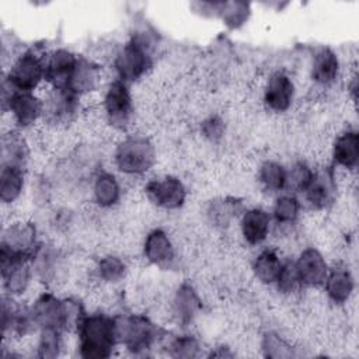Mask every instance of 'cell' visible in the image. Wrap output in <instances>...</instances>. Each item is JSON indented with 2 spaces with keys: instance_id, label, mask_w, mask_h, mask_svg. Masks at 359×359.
I'll return each mask as SVG.
<instances>
[{
  "instance_id": "obj_1",
  "label": "cell",
  "mask_w": 359,
  "mask_h": 359,
  "mask_svg": "<svg viewBox=\"0 0 359 359\" xmlns=\"http://www.w3.org/2000/svg\"><path fill=\"white\" fill-rule=\"evenodd\" d=\"M77 355L83 359H108L119 348L115 316L94 311L86 313L77 324Z\"/></svg>"
},
{
  "instance_id": "obj_2",
  "label": "cell",
  "mask_w": 359,
  "mask_h": 359,
  "mask_svg": "<svg viewBox=\"0 0 359 359\" xmlns=\"http://www.w3.org/2000/svg\"><path fill=\"white\" fill-rule=\"evenodd\" d=\"M29 311L36 327L59 328L65 332L74 331L87 313L76 297H62L52 290L41 292L29 304Z\"/></svg>"
},
{
  "instance_id": "obj_3",
  "label": "cell",
  "mask_w": 359,
  "mask_h": 359,
  "mask_svg": "<svg viewBox=\"0 0 359 359\" xmlns=\"http://www.w3.org/2000/svg\"><path fill=\"white\" fill-rule=\"evenodd\" d=\"M154 65V41L143 31L133 32L116 50L112 69L115 79L133 84L143 79Z\"/></svg>"
},
{
  "instance_id": "obj_4",
  "label": "cell",
  "mask_w": 359,
  "mask_h": 359,
  "mask_svg": "<svg viewBox=\"0 0 359 359\" xmlns=\"http://www.w3.org/2000/svg\"><path fill=\"white\" fill-rule=\"evenodd\" d=\"M116 335L119 346L135 356L149 355L163 341L161 328L146 314H116Z\"/></svg>"
},
{
  "instance_id": "obj_5",
  "label": "cell",
  "mask_w": 359,
  "mask_h": 359,
  "mask_svg": "<svg viewBox=\"0 0 359 359\" xmlns=\"http://www.w3.org/2000/svg\"><path fill=\"white\" fill-rule=\"evenodd\" d=\"M112 163L116 171L122 175H146L157 163L156 144L146 135H126L115 144Z\"/></svg>"
},
{
  "instance_id": "obj_6",
  "label": "cell",
  "mask_w": 359,
  "mask_h": 359,
  "mask_svg": "<svg viewBox=\"0 0 359 359\" xmlns=\"http://www.w3.org/2000/svg\"><path fill=\"white\" fill-rule=\"evenodd\" d=\"M46 52L41 45H31L21 50L6 72L3 81L15 91L38 93L45 86V56Z\"/></svg>"
},
{
  "instance_id": "obj_7",
  "label": "cell",
  "mask_w": 359,
  "mask_h": 359,
  "mask_svg": "<svg viewBox=\"0 0 359 359\" xmlns=\"http://www.w3.org/2000/svg\"><path fill=\"white\" fill-rule=\"evenodd\" d=\"M101 112L109 128L125 132L135 119V102L130 86L119 79L111 80L102 90Z\"/></svg>"
},
{
  "instance_id": "obj_8",
  "label": "cell",
  "mask_w": 359,
  "mask_h": 359,
  "mask_svg": "<svg viewBox=\"0 0 359 359\" xmlns=\"http://www.w3.org/2000/svg\"><path fill=\"white\" fill-rule=\"evenodd\" d=\"M3 111L10 115L14 128L28 130L43 118V98L38 93L15 91L3 81L1 90Z\"/></svg>"
},
{
  "instance_id": "obj_9",
  "label": "cell",
  "mask_w": 359,
  "mask_h": 359,
  "mask_svg": "<svg viewBox=\"0 0 359 359\" xmlns=\"http://www.w3.org/2000/svg\"><path fill=\"white\" fill-rule=\"evenodd\" d=\"M42 243L38 240V229L31 220H13L1 233L0 252L14 258L32 259Z\"/></svg>"
},
{
  "instance_id": "obj_10",
  "label": "cell",
  "mask_w": 359,
  "mask_h": 359,
  "mask_svg": "<svg viewBox=\"0 0 359 359\" xmlns=\"http://www.w3.org/2000/svg\"><path fill=\"white\" fill-rule=\"evenodd\" d=\"M146 199L157 209L178 210L188 198V189L182 180L172 174L150 178L143 188Z\"/></svg>"
},
{
  "instance_id": "obj_11",
  "label": "cell",
  "mask_w": 359,
  "mask_h": 359,
  "mask_svg": "<svg viewBox=\"0 0 359 359\" xmlns=\"http://www.w3.org/2000/svg\"><path fill=\"white\" fill-rule=\"evenodd\" d=\"M43 98L42 122L53 128H65L73 123L81 111L83 98L66 88H48Z\"/></svg>"
},
{
  "instance_id": "obj_12",
  "label": "cell",
  "mask_w": 359,
  "mask_h": 359,
  "mask_svg": "<svg viewBox=\"0 0 359 359\" xmlns=\"http://www.w3.org/2000/svg\"><path fill=\"white\" fill-rule=\"evenodd\" d=\"M3 294L20 299L24 296L35 278L31 259L14 258L0 252Z\"/></svg>"
},
{
  "instance_id": "obj_13",
  "label": "cell",
  "mask_w": 359,
  "mask_h": 359,
  "mask_svg": "<svg viewBox=\"0 0 359 359\" xmlns=\"http://www.w3.org/2000/svg\"><path fill=\"white\" fill-rule=\"evenodd\" d=\"M303 202L311 210L328 209L337 198V181L334 167H318L314 168L313 178L309 185L300 194Z\"/></svg>"
},
{
  "instance_id": "obj_14",
  "label": "cell",
  "mask_w": 359,
  "mask_h": 359,
  "mask_svg": "<svg viewBox=\"0 0 359 359\" xmlns=\"http://www.w3.org/2000/svg\"><path fill=\"white\" fill-rule=\"evenodd\" d=\"M294 100V80L283 70L271 73L262 88V102L265 108L275 114H285L292 108Z\"/></svg>"
},
{
  "instance_id": "obj_15",
  "label": "cell",
  "mask_w": 359,
  "mask_h": 359,
  "mask_svg": "<svg viewBox=\"0 0 359 359\" xmlns=\"http://www.w3.org/2000/svg\"><path fill=\"white\" fill-rule=\"evenodd\" d=\"M293 266L302 289L323 287L330 271L324 254L316 247L303 248L293 259Z\"/></svg>"
},
{
  "instance_id": "obj_16",
  "label": "cell",
  "mask_w": 359,
  "mask_h": 359,
  "mask_svg": "<svg viewBox=\"0 0 359 359\" xmlns=\"http://www.w3.org/2000/svg\"><path fill=\"white\" fill-rule=\"evenodd\" d=\"M79 53L69 48H55L45 56V86L48 88H67Z\"/></svg>"
},
{
  "instance_id": "obj_17",
  "label": "cell",
  "mask_w": 359,
  "mask_h": 359,
  "mask_svg": "<svg viewBox=\"0 0 359 359\" xmlns=\"http://www.w3.org/2000/svg\"><path fill=\"white\" fill-rule=\"evenodd\" d=\"M143 258L154 266L168 268L175 262L177 250L171 236L161 227H154L143 238Z\"/></svg>"
},
{
  "instance_id": "obj_18",
  "label": "cell",
  "mask_w": 359,
  "mask_h": 359,
  "mask_svg": "<svg viewBox=\"0 0 359 359\" xmlns=\"http://www.w3.org/2000/svg\"><path fill=\"white\" fill-rule=\"evenodd\" d=\"M102 86V67L90 56L79 55L66 90L80 98H86L98 91Z\"/></svg>"
},
{
  "instance_id": "obj_19",
  "label": "cell",
  "mask_w": 359,
  "mask_h": 359,
  "mask_svg": "<svg viewBox=\"0 0 359 359\" xmlns=\"http://www.w3.org/2000/svg\"><path fill=\"white\" fill-rule=\"evenodd\" d=\"M272 224L271 213L259 206H252L243 210L238 220L241 238L251 247L262 245L268 240Z\"/></svg>"
},
{
  "instance_id": "obj_20",
  "label": "cell",
  "mask_w": 359,
  "mask_h": 359,
  "mask_svg": "<svg viewBox=\"0 0 359 359\" xmlns=\"http://www.w3.org/2000/svg\"><path fill=\"white\" fill-rule=\"evenodd\" d=\"M356 282L352 269L345 264L330 265L328 275L324 280L323 289L327 299L335 306L346 304L355 293Z\"/></svg>"
},
{
  "instance_id": "obj_21",
  "label": "cell",
  "mask_w": 359,
  "mask_h": 359,
  "mask_svg": "<svg viewBox=\"0 0 359 359\" xmlns=\"http://www.w3.org/2000/svg\"><path fill=\"white\" fill-rule=\"evenodd\" d=\"M202 310V299L189 282H182L171 299V316L181 327L191 325Z\"/></svg>"
},
{
  "instance_id": "obj_22",
  "label": "cell",
  "mask_w": 359,
  "mask_h": 359,
  "mask_svg": "<svg viewBox=\"0 0 359 359\" xmlns=\"http://www.w3.org/2000/svg\"><path fill=\"white\" fill-rule=\"evenodd\" d=\"M341 76V59L330 46L314 50L310 62V79L318 87H330Z\"/></svg>"
},
{
  "instance_id": "obj_23",
  "label": "cell",
  "mask_w": 359,
  "mask_h": 359,
  "mask_svg": "<svg viewBox=\"0 0 359 359\" xmlns=\"http://www.w3.org/2000/svg\"><path fill=\"white\" fill-rule=\"evenodd\" d=\"M332 167L355 171L359 164V135L356 129L342 130L331 146Z\"/></svg>"
},
{
  "instance_id": "obj_24",
  "label": "cell",
  "mask_w": 359,
  "mask_h": 359,
  "mask_svg": "<svg viewBox=\"0 0 359 359\" xmlns=\"http://www.w3.org/2000/svg\"><path fill=\"white\" fill-rule=\"evenodd\" d=\"M91 199L101 209H111L122 199V185L115 172L101 170L93 177Z\"/></svg>"
},
{
  "instance_id": "obj_25",
  "label": "cell",
  "mask_w": 359,
  "mask_h": 359,
  "mask_svg": "<svg viewBox=\"0 0 359 359\" xmlns=\"http://www.w3.org/2000/svg\"><path fill=\"white\" fill-rule=\"evenodd\" d=\"M27 185V167L1 163L0 168V201L3 205H13L21 196Z\"/></svg>"
},
{
  "instance_id": "obj_26",
  "label": "cell",
  "mask_w": 359,
  "mask_h": 359,
  "mask_svg": "<svg viewBox=\"0 0 359 359\" xmlns=\"http://www.w3.org/2000/svg\"><path fill=\"white\" fill-rule=\"evenodd\" d=\"M285 261L275 248H262L252 259L251 271L254 278L266 286H273L278 280Z\"/></svg>"
},
{
  "instance_id": "obj_27",
  "label": "cell",
  "mask_w": 359,
  "mask_h": 359,
  "mask_svg": "<svg viewBox=\"0 0 359 359\" xmlns=\"http://www.w3.org/2000/svg\"><path fill=\"white\" fill-rule=\"evenodd\" d=\"M35 276H38L41 280H56L62 276L65 271L63 265V257L59 250L53 247H48L45 244H41L38 251L35 252L34 258L31 259Z\"/></svg>"
},
{
  "instance_id": "obj_28",
  "label": "cell",
  "mask_w": 359,
  "mask_h": 359,
  "mask_svg": "<svg viewBox=\"0 0 359 359\" xmlns=\"http://www.w3.org/2000/svg\"><path fill=\"white\" fill-rule=\"evenodd\" d=\"M302 199L293 194V192H282L278 194L272 209H271V217H272V223L275 226H282V227H287V226H293L297 223L300 213H302Z\"/></svg>"
},
{
  "instance_id": "obj_29",
  "label": "cell",
  "mask_w": 359,
  "mask_h": 359,
  "mask_svg": "<svg viewBox=\"0 0 359 359\" xmlns=\"http://www.w3.org/2000/svg\"><path fill=\"white\" fill-rule=\"evenodd\" d=\"M128 264L118 254H105L95 261L93 268L94 278L102 285L114 286L121 283L128 275Z\"/></svg>"
},
{
  "instance_id": "obj_30",
  "label": "cell",
  "mask_w": 359,
  "mask_h": 359,
  "mask_svg": "<svg viewBox=\"0 0 359 359\" xmlns=\"http://www.w3.org/2000/svg\"><path fill=\"white\" fill-rule=\"evenodd\" d=\"M29 160V144L24 133L15 128L3 135L1 163H11L27 167Z\"/></svg>"
},
{
  "instance_id": "obj_31",
  "label": "cell",
  "mask_w": 359,
  "mask_h": 359,
  "mask_svg": "<svg viewBox=\"0 0 359 359\" xmlns=\"http://www.w3.org/2000/svg\"><path fill=\"white\" fill-rule=\"evenodd\" d=\"M261 188L269 194H282L287 189V167L276 160H265L257 172Z\"/></svg>"
},
{
  "instance_id": "obj_32",
  "label": "cell",
  "mask_w": 359,
  "mask_h": 359,
  "mask_svg": "<svg viewBox=\"0 0 359 359\" xmlns=\"http://www.w3.org/2000/svg\"><path fill=\"white\" fill-rule=\"evenodd\" d=\"M35 339V356L41 359H55L65 348V331L59 328H39Z\"/></svg>"
},
{
  "instance_id": "obj_33",
  "label": "cell",
  "mask_w": 359,
  "mask_h": 359,
  "mask_svg": "<svg viewBox=\"0 0 359 359\" xmlns=\"http://www.w3.org/2000/svg\"><path fill=\"white\" fill-rule=\"evenodd\" d=\"M164 348L167 355L171 358L191 359L202 355V345L199 339L189 332H181L167 338Z\"/></svg>"
},
{
  "instance_id": "obj_34",
  "label": "cell",
  "mask_w": 359,
  "mask_h": 359,
  "mask_svg": "<svg viewBox=\"0 0 359 359\" xmlns=\"http://www.w3.org/2000/svg\"><path fill=\"white\" fill-rule=\"evenodd\" d=\"M217 15L229 28L241 27L250 17V6L245 3H220Z\"/></svg>"
},
{
  "instance_id": "obj_35",
  "label": "cell",
  "mask_w": 359,
  "mask_h": 359,
  "mask_svg": "<svg viewBox=\"0 0 359 359\" xmlns=\"http://www.w3.org/2000/svg\"><path fill=\"white\" fill-rule=\"evenodd\" d=\"M261 351L266 358H290L293 356L292 345L287 344L279 334L268 331L262 335Z\"/></svg>"
},
{
  "instance_id": "obj_36",
  "label": "cell",
  "mask_w": 359,
  "mask_h": 359,
  "mask_svg": "<svg viewBox=\"0 0 359 359\" xmlns=\"http://www.w3.org/2000/svg\"><path fill=\"white\" fill-rule=\"evenodd\" d=\"M314 168L306 161H297L287 168V188L293 189V194H302L313 178Z\"/></svg>"
},
{
  "instance_id": "obj_37",
  "label": "cell",
  "mask_w": 359,
  "mask_h": 359,
  "mask_svg": "<svg viewBox=\"0 0 359 359\" xmlns=\"http://www.w3.org/2000/svg\"><path fill=\"white\" fill-rule=\"evenodd\" d=\"M273 286L278 289L279 293H282L285 296L294 294L296 292H299L302 289L300 282L296 275V271H294V266H293V261H290V259L285 261L283 269Z\"/></svg>"
},
{
  "instance_id": "obj_38",
  "label": "cell",
  "mask_w": 359,
  "mask_h": 359,
  "mask_svg": "<svg viewBox=\"0 0 359 359\" xmlns=\"http://www.w3.org/2000/svg\"><path fill=\"white\" fill-rule=\"evenodd\" d=\"M199 129H201V135L206 140H209L210 143H217L223 139L226 133V122L220 115L212 114L201 122Z\"/></svg>"
}]
</instances>
